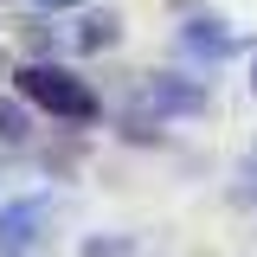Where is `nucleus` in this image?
Instances as JSON below:
<instances>
[{
  "instance_id": "0eeeda50",
  "label": "nucleus",
  "mask_w": 257,
  "mask_h": 257,
  "mask_svg": "<svg viewBox=\"0 0 257 257\" xmlns=\"http://www.w3.org/2000/svg\"><path fill=\"white\" fill-rule=\"evenodd\" d=\"M244 199H257V161H251V180H244Z\"/></svg>"
},
{
  "instance_id": "f03ea898",
  "label": "nucleus",
  "mask_w": 257,
  "mask_h": 257,
  "mask_svg": "<svg viewBox=\"0 0 257 257\" xmlns=\"http://www.w3.org/2000/svg\"><path fill=\"white\" fill-rule=\"evenodd\" d=\"M142 103H155V109H199L206 90H199V84H180V77H155V84L142 90Z\"/></svg>"
},
{
  "instance_id": "7ed1b4c3",
  "label": "nucleus",
  "mask_w": 257,
  "mask_h": 257,
  "mask_svg": "<svg viewBox=\"0 0 257 257\" xmlns=\"http://www.w3.org/2000/svg\"><path fill=\"white\" fill-rule=\"evenodd\" d=\"M180 45H187V52H206V58H225V52H231V39H225L219 20H193V26L180 32Z\"/></svg>"
},
{
  "instance_id": "f257e3e1",
  "label": "nucleus",
  "mask_w": 257,
  "mask_h": 257,
  "mask_svg": "<svg viewBox=\"0 0 257 257\" xmlns=\"http://www.w3.org/2000/svg\"><path fill=\"white\" fill-rule=\"evenodd\" d=\"M20 96L39 103L45 116H64V122H90V116H96L90 84L71 77L64 64H26V71H20Z\"/></svg>"
},
{
  "instance_id": "20e7f679",
  "label": "nucleus",
  "mask_w": 257,
  "mask_h": 257,
  "mask_svg": "<svg viewBox=\"0 0 257 257\" xmlns=\"http://www.w3.org/2000/svg\"><path fill=\"white\" fill-rule=\"evenodd\" d=\"M32 206H13V212H7V219H0V251H20V244H26L32 231Z\"/></svg>"
},
{
  "instance_id": "423d86ee",
  "label": "nucleus",
  "mask_w": 257,
  "mask_h": 257,
  "mask_svg": "<svg viewBox=\"0 0 257 257\" xmlns=\"http://www.w3.org/2000/svg\"><path fill=\"white\" fill-rule=\"evenodd\" d=\"M116 39V20L103 13V20H84V45H109Z\"/></svg>"
},
{
  "instance_id": "39448f33",
  "label": "nucleus",
  "mask_w": 257,
  "mask_h": 257,
  "mask_svg": "<svg viewBox=\"0 0 257 257\" xmlns=\"http://www.w3.org/2000/svg\"><path fill=\"white\" fill-rule=\"evenodd\" d=\"M26 109H20V103H7V96H0V142H20V135H26Z\"/></svg>"
},
{
  "instance_id": "1a4fd4ad",
  "label": "nucleus",
  "mask_w": 257,
  "mask_h": 257,
  "mask_svg": "<svg viewBox=\"0 0 257 257\" xmlns=\"http://www.w3.org/2000/svg\"><path fill=\"white\" fill-rule=\"evenodd\" d=\"M251 84H257V58H251Z\"/></svg>"
},
{
  "instance_id": "6e6552de",
  "label": "nucleus",
  "mask_w": 257,
  "mask_h": 257,
  "mask_svg": "<svg viewBox=\"0 0 257 257\" xmlns=\"http://www.w3.org/2000/svg\"><path fill=\"white\" fill-rule=\"evenodd\" d=\"M32 7H77V0H32Z\"/></svg>"
}]
</instances>
